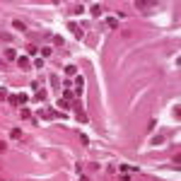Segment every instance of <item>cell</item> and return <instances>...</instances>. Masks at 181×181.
I'll return each instance as SVG.
<instances>
[{
	"label": "cell",
	"instance_id": "obj_1",
	"mask_svg": "<svg viewBox=\"0 0 181 181\" xmlns=\"http://www.w3.org/2000/svg\"><path fill=\"white\" fill-rule=\"evenodd\" d=\"M17 65H20L22 70H29V68H31V65H29V58H24V56H20V58H17Z\"/></svg>",
	"mask_w": 181,
	"mask_h": 181
},
{
	"label": "cell",
	"instance_id": "obj_2",
	"mask_svg": "<svg viewBox=\"0 0 181 181\" xmlns=\"http://www.w3.org/2000/svg\"><path fill=\"white\" fill-rule=\"evenodd\" d=\"M73 97H75V92L70 90V87H63V99H65V101H70Z\"/></svg>",
	"mask_w": 181,
	"mask_h": 181
},
{
	"label": "cell",
	"instance_id": "obj_3",
	"mask_svg": "<svg viewBox=\"0 0 181 181\" xmlns=\"http://www.w3.org/2000/svg\"><path fill=\"white\" fill-rule=\"evenodd\" d=\"M5 58H7V60H15V58H17V51H15V48H5Z\"/></svg>",
	"mask_w": 181,
	"mask_h": 181
},
{
	"label": "cell",
	"instance_id": "obj_4",
	"mask_svg": "<svg viewBox=\"0 0 181 181\" xmlns=\"http://www.w3.org/2000/svg\"><path fill=\"white\" fill-rule=\"evenodd\" d=\"M75 85H77V87H75V92L80 94V92H82V85H85V80H82V75H77V77H75Z\"/></svg>",
	"mask_w": 181,
	"mask_h": 181
},
{
	"label": "cell",
	"instance_id": "obj_5",
	"mask_svg": "<svg viewBox=\"0 0 181 181\" xmlns=\"http://www.w3.org/2000/svg\"><path fill=\"white\" fill-rule=\"evenodd\" d=\"M10 138H12V140H20V138H22V130H20V128H12V130H10Z\"/></svg>",
	"mask_w": 181,
	"mask_h": 181
},
{
	"label": "cell",
	"instance_id": "obj_6",
	"mask_svg": "<svg viewBox=\"0 0 181 181\" xmlns=\"http://www.w3.org/2000/svg\"><path fill=\"white\" fill-rule=\"evenodd\" d=\"M65 75H68V77L77 75V68H75V65H68V68H65Z\"/></svg>",
	"mask_w": 181,
	"mask_h": 181
},
{
	"label": "cell",
	"instance_id": "obj_7",
	"mask_svg": "<svg viewBox=\"0 0 181 181\" xmlns=\"http://www.w3.org/2000/svg\"><path fill=\"white\" fill-rule=\"evenodd\" d=\"M39 116H41V119H53V116H56V114H53V111H51V109H44V111H41V114H39Z\"/></svg>",
	"mask_w": 181,
	"mask_h": 181
},
{
	"label": "cell",
	"instance_id": "obj_8",
	"mask_svg": "<svg viewBox=\"0 0 181 181\" xmlns=\"http://www.w3.org/2000/svg\"><path fill=\"white\" fill-rule=\"evenodd\" d=\"M12 27H15L17 31H24V29H27V27H24V22H20V20H15V22H12Z\"/></svg>",
	"mask_w": 181,
	"mask_h": 181
},
{
	"label": "cell",
	"instance_id": "obj_9",
	"mask_svg": "<svg viewBox=\"0 0 181 181\" xmlns=\"http://www.w3.org/2000/svg\"><path fill=\"white\" fill-rule=\"evenodd\" d=\"M70 31H73V34H75V36H77V39H80V36H82V29H80V27H77V24H70Z\"/></svg>",
	"mask_w": 181,
	"mask_h": 181
},
{
	"label": "cell",
	"instance_id": "obj_10",
	"mask_svg": "<svg viewBox=\"0 0 181 181\" xmlns=\"http://www.w3.org/2000/svg\"><path fill=\"white\" fill-rule=\"evenodd\" d=\"M46 99V90H36V101H44Z\"/></svg>",
	"mask_w": 181,
	"mask_h": 181
},
{
	"label": "cell",
	"instance_id": "obj_11",
	"mask_svg": "<svg viewBox=\"0 0 181 181\" xmlns=\"http://www.w3.org/2000/svg\"><path fill=\"white\" fill-rule=\"evenodd\" d=\"M92 15H94V17H99V15H101V7H99V5H92V10H90Z\"/></svg>",
	"mask_w": 181,
	"mask_h": 181
},
{
	"label": "cell",
	"instance_id": "obj_12",
	"mask_svg": "<svg viewBox=\"0 0 181 181\" xmlns=\"http://www.w3.org/2000/svg\"><path fill=\"white\" fill-rule=\"evenodd\" d=\"M27 53H29V56H36V53H39V48H36V46H31V44H29V46H27Z\"/></svg>",
	"mask_w": 181,
	"mask_h": 181
},
{
	"label": "cell",
	"instance_id": "obj_13",
	"mask_svg": "<svg viewBox=\"0 0 181 181\" xmlns=\"http://www.w3.org/2000/svg\"><path fill=\"white\" fill-rule=\"evenodd\" d=\"M51 53H53V51H51V46H46V48H41V56H44V58H48Z\"/></svg>",
	"mask_w": 181,
	"mask_h": 181
},
{
	"label": "cell",
	"instance_id": "obj_14",
	"mask_svg": "<svg viewBox=\"0 0 181 181\" xmlns=\"http://www.w3.org/2000/svg\"><path fill=\"white\" fill-rule=\"evenodd\" d=\"M58 106H60V109H70V101H65V99H58Z\"/></svg>",
	"mask_w": 181,
	"mask_h": 181
},
{
	"label": "cell",
	"instance_id": "obj_15",
	"mask_svg": "<svg viewBox=\"0 0 181 181\" xmlns=\"http://www.w3.org/2000/svg\"><path fill=\"white\" fill-rule=\"evenodd\" d=\"M20 114H22V119H31V111H29V109H22Z\"/></svg>",
	"mask_w": 181,
	"mask_h": 181
},
{
	"label": "cell",
	"instance_id": "obj_16",
	"mask_svg": "<svg viewBox=\"0 0 181 181\" xmlns=\"http://www.w3.org/2000/svg\"><path fill=\"white\" fill-rule=\"evenodd\" d=\"M106 24L109 27H116V17H106Z\"/></svg>",
	"mask_w": 181,
	"mask_h": 181
},
{
	"label": "cell",
	"instance_id": "obj_17",
	"mask_svg": "<svg viewBox=\"0 0 181 181\" xmlns=\"http://www.w3.org/2000/svg\"><path fill=\"white\" fill-rule=\"evenodd\" d=\"M2 99H7V90H5V87H0V101H2Z\"/></svg>",
	"mask_w": 181,
	"mask_h": 181
},
{
	"label": "cell",
	"instance_id": "obj_18",
	"mask_svg": "<svg viewBox=\"0 0 181 181\" xmlns=\"http://www.w3.org/2000/svg\"><path fill=\"white\" fill-rule=\"evenodd\" d=\"M2 150H5V143H2V140H0V152H2Z\"/></svg>",
	"mask_w": 181,
	"mask_h": 181
},
{
	"label": "cell",
	"instance_id": "obj_19",
	"mask_svg": "<svg viewBox=\"0 0 181 181\" xmlns=\"http://www.w3.org/2000/svg\"><path fill=\"white\" fill-rule=\"evenodd\" d=\"M77 181H90V179H87V176H80V179H77Z\"/></svg>",
	"mask_w": 181,
	"mask_h": 181
}]
</instances>
